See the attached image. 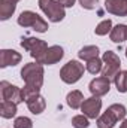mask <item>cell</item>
<instances>
[{"instance_id": "cell-11", "label": "cell", "mask_w": 127, "mask_h": 128, "mask_svg": "<svg viewBox=\"0 0 127 128\" xmlns=\"http://www.w3.org/2000/svg\"><path fill=\"white\" fill-rule=\"evenodd\" d=\"M23 57L20 52H17L15 49H2L0 51V67H9V66H17L21 63Z\"/></svg>"}, {"instance_id": "cell-1", "label": "cell", "mask_w": 127, "mask_h": 128, "mask_svg": "<svg viewBox=\"0 0 127 128\" xmlns=\"http://www.w3.org/2000/svg\"><path fill=\"white\" fill-rule=\"evenodd\" d=\"M126 115L127 109L123 104H120V103L111 104L106 109V112H103L97 118V128H114L118 121L126 119Z\"/></svg>"}, {"instance_id": "cell-25", "label": "cell", "mask_w": 127, "mask_h": 128, "mask_svg": "<svg viewBox=\"0 0 127 128\" xmlns=\"http://www.w3.org/2000/svg\"><path fill=\"white\" fill-rule=\"evenodd\" d=\"M14 128H33V122L27 116H20L14 121Z\"/></svg>"}, {"instance_id": "cell-22", "label": "cell", "mask_w": 127, "mask_h": 128, "mask_svg": "<svg viewBox=\"0 0 127 128\" xmlns=\"http://www.w3.org/2000/svg\"><path fill=\"white\" fill-rule=\"evenodd\" d=\"M102 68H103V60H100L99 57L90 60V61H87V64H85V70L88 73H91V74L102 73Z\"/></svg>"}, {"instance_id": "cell-26", "label": "cell", "mask_w": 127, "mask_h": 128, "mask_svg": "<svg viewBox=\"0 0 127 128\" xmlns=\"http://www.w3.org/2000/svg\"><path fill=\"white\" fill-rule=\"evenodd\" d=\"M78 2H79V4L84 9H88V10L94 9L96 6H97V3H99V0H78Z\"/></svg>"}, {"instance_id": "cell-3", "label": "cell", "mask_w": 127, "mask_h": 128, "mask_svg": "<svg viewBox=\"0 0 127 128\" xmlns=\"http://www.w3.org/2000/svg\"><path fill=\"white\" fill-rule=\"evenodd\" d=\"M17 22H18V26H21L24 28L29 27V28H32V30H34V32H37V33H45L48 30V22L40 15H37L33 10H24V12H21L20 16H18V20H17Z\"/></svg>"}, {"instance_id": "cell-6", "label": "cell", "mask_w": 127, "mask_h": 128, "mask_svg": "<svg viewBox=\"0 0 127 128\" xmlns=\"http://www.w3.org/2000/svg\"><path fill=\"white\" fill-rule=\"evenodd\" d=\"M37 4L51 22H60L66 16V10L58 3V0H39Z\"/></svg>"}, {"instance_id": "cell-29", "label": "cell", "mask_w": 127, "mask_h": 128, "mask_svg": "<svg viewBox=\"0 0 127 128\" xmlns=\"http://www.w3.org/2000/svg\"><path fill=\"white\" fill-rule=\"evenodd\" d=\"M126 57H127V48H126Z\"/></svg>"}, {"instance_id": "cell-30", "label": "cell", "mask_w": 127, "mask_h": 128, "mask_svg": "<svg viewBox=\"0 0 127 128\" xmlns=\"http://www.w3.org/2000/svg\"><path fill=\"white\" fill-rule=\"evenodd\" d=\"M15 2H20V0H15Z\"/></svg>"}, {"instance_id": "cell-8", "label": "cell", "mask_w": 127, "mask_h": 128, "mask_svg": "<svg viewBox=\"0 0 127 128\" xmlns=\"http://www.w3.org/2000/svg\"><path fill=\"white\" fill-rule=\"evenodd\" d=\"M0 94H2V100H5V101H14L17 104L24 101L21 88H18L17 85L9 84L8 80H2L0 82Z\"/></svg>"}, {"instance_id": "cell-9", "label": "cell", "mask_w": 127, "mask_h": 128, "mask_svg": "<svg viewBox=\"0 0 127 128\" xmlns=\"http://www.w3.org/2000/svg\"><path fill=\"white\" fill-rule=\"evenodd\" d=\"M100 110H102V100H100V97L96 96L85 98L81 106L82 115H85L88 119H97L100 116Z\"/></svg>"}, {"instance_id": "cell-27", "label": "cell", "mask_w": 127, "mask_h": 128, "mask_svg": "<svg viewBox=\"0 0 127 128\" xmlns=\"http://www.w3.org/2000/svg\"><path fill=\"white\" fill-rule=\"evenodd\" d=\"M75 2H76V0H58V3H60L63 8H72V6L75 4Z\"/></svg>"}, {"instance_id": "cell-20", "label": "cell", "mask_w": 127, "mask_h": 128, "mask_svg": "<svg viewBox=\"0 0 127 128\" xmlns=\"http://www.w3.org/2000/svg\"><path fill=\"white\" fill-rule=\"evenodd\" d=\"M114 84L118 90V92L126 94L127 92V70H120L117 76L114 78Z\"/></svg>"}, {"instance_id": "cell-7", "label": "cell", "mask_w": 127, "mask_h": 128, "mask_svg": "<svg viewBox=\"0 0 127 128\" xmlns=\"http://www.w3.org/2000/svg\"><path fill=\"white\" fill-rule=\"evenodd\" d=\"M102 60H103L102 76L108 78L109 80H114V78L117 76V73L121 68V60H120V57L114 51H106V52H103Z\"/></svg>"}, {"instance_id": "cell-17", "label": "cell", "mask_w": 127, "mask_h": 128, "mask_svg": "<svg viewBox=\"0 0 127 128\" xmlns=\"http://www.w3.org/2000/svg\"><path fill=\"white\" fill-rule=\"evenodd\" d=\"M18 104L17 103H14V101H2V104H0V115H2V118H5V119H11V118H14L15 115H17V112H18V107H17Z\"/></svg>"}, {"instance_id": "cell-23", "label": "cell", "mask_w": 127, "mask_h": 128, "mask_svg": "<svg viewBox=\"0 0 127 128\" xmlns=\"http://www.w3.org/2000/svg\"><path fill=\"white\" fill-rule=\"evenodd\" d=\"M112 30V21L111 20H103L102 22L97 24V27L94 28V33L97 36H105L108 33H111Z\"/></svg>"}, {"instance_id": "cell-5", "label": "cell", "mask_w": 127, "mask_h": 128, "mask_svg": "<svg viewBox=\"0 0 127 128\" xmlns=\"http://www.w3.org/2000/svg\"><path fill=\"white\" fill-rule=\"evenodd\" d=\"M84 72H85V67L84 64H81L76 60H70L64 64L60 70V79L63 80L64 84H76L82 76H84Z\"/></svg>"}, {"instance_id": "cell-18", "label": "cell", "mask_w": 127, "mask_h": 128, "mask_svg": "<svg viewBox=\"0 0 127 128\" xmlns=\"http://www.w3.org/2000/svg\"><path fill=\"white\" fill-rule=\"evenodd\" d=\"M27 107H29V110L32 112L33 115H40L45 110V107H46V101H45V98L42 96H39L37 98L29 101L27 103Z\"/></svg>"}, {"instance_id": "cell-4", "label": "cell", "mask_w": 127, "mask_h": 128, "mask_svg": "<svg viewBox=\"0 0 127 128\" xmlns=\"http://www.w3.org/2000/svg\"><path fill=\"white\" fill-rule=\"evenodd\" d=\"M21 46L30 52L32 58L36 60V63L42 64L43 66V58H45V54L48 51V45L45 40L42 39H36V37H27V39H23L21 40Z\"/></svg>"}, {"instance_id": "cell-10", "label": "cell", "mask_w": 127, "mask_h": 128, "mask_svg": "<svg viewBox=\"0 0 127 128\" xmlns=\"http://www.w3.org/2000/svg\"><path fill=\"white\" fill-rule=\"evenodd\" d=\"M88 90H90L91 96L103 97V96H106V94L109 92V90H111V80H109L108 78H103V76L96 78V79H93V80L90 82Z\"/></svg>"}, {"instance_id": "cell-12", "label": "cell", "mask_w": 127, "mask_h": 128, "mask_svg": "<svg viewBox=\"0 0 127 128\" xmlns=\"http://www.w3.org/2000/svg\"><path fill=\"white\" fill-rule=\"evenodd\" d=\"M105 9L117 16H127V0H105Z\"/></svg>"}, {"instance_id": "cell-28", "label": "cell", "mask_w": 127, "mask_h": 128, "mask_svg": "<svg viewBox=\"0 0 127 128\" xmlns=\"http://www.w3.org/2000/svg\"><path fill=\"white\" fill-rule=\"evenodd\" d=\"M120 128H127V119H123V122L120 124Z\"/></svg>"}, {"instance_id": "cell-2", "label": "cell", "mask_w": 127, "mask_h": 128, "mask_svg": "<svg viewBox=\"0 0 127 128\" xmlns=\"http://www.w3.org/2000/svg\"><path fill=\"white\" fill-rule=\"evenodd\" d=\"M43 66L39 63H27L21 68V79L26 85L42 88L43 85Z\"/></svg>"}, {"instance_id": "cell-16", "label": "cell", "mask_w": 127, "mask_h": 128, "mask_svg": "<svg viewBox=\"0 0 127 128\" xmlns=\"http://www.w3.org/2000/svg\"><path fill=\"white\" fill-rule=\"evenodd\" d=\"M84 96H82V92L81 91H78V90H73V91H70L67 97H66V101H67V106L70 107V109H73V110H76V109H81V106H82V103H84Z\"/></svg>"}, {"instance_id": "cell-24", "label": "cell", "mask_w": 127, "mask_h": 128, "mask_svg": "<svg viewBox=\"0 0 127 128\" xmlns=\"http://www.w3.org/2000/svg\"><path fill=\"white\" fill-rule=\"evenodd\" d=\"M72 127L73 128H88L90 121L85 115H76L72 118Z\"/></svg>"}, {"instance_id": "cell-19", "label": "cell", "mask_w": 127, "mask_h": 128, "mask_svg": "<svg viewBox=\"0 0 127 128\" xmlns=\"http://www.w3.org/2000/svg\"><path fill=\"white\" fill-rule=\"evenodd\" d=\"M78 57L84 61H90L93 58L99 57V48L94 45H88V46H84L79 52H78Z\"/></svg>"}, {"instance_id": "cell-15", "label": "cell", "mask_w": 127, "mask_h": 128, "mask_svg": "<svg viewBox=\"0 0 127 128\" xmlns=\"http://www.w3.org/2000/svg\"><path fill=\"white\" fill-rule=\"evenodd\" d=\"M109 37L114 43H123L127 40V26L126 24H117L115 27H112V30L109 33Z\"/></svg>"}, {"instance_id": "cell-13", "label": "cell", "mask_w": 127, "mask_h": 128, "mask_svg": "<svg viewBox=\"0 0 127 128\" xmlns=\"http://www.w3.org/2000/svg\"><path fill=\"white\" fill-rule=\"evenodd\" d=\"M63 57H64L63 48L58 46V45H52V46L48 48V51H46V54H45L43 64H46V66H52V64L58 63Z\"/></svg>"}, {"instance_id": "cell-14", "label": "cell", "mask_w": 127, "mask_h": 128, "mask_svg": "<svg viewBox=\"0 0 127 128\" xmlns=\"http://www.w3.org/2000/svg\"><path fill=\"white\" fill-rule=\"evenodd\" d=\"M17 9V2L15 0H0V20L6 21L9 20Z\"/></svg>"}, {"instance_id": "cell-21", "label": "cell", "mask_w": 127, "mask_h": 128, "mask_svg": "<svg viewBox=\"0 0 127 128\" xmlns=\"http://www.w3.org/2000/svg\"><path fill=\"white\" fill-rule=\"evenodd\" d=\"M21 91H23V100L26 103H29V101H32V100H34V98H37L40 96V88L30 86V85H26L24 88H21Z\"/></svg>"}]
</instances>
